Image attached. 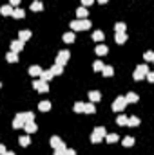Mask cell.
<instances>
[{
	"mask_svg": "<svg viewBox=\"0 0 154 155\" xmlns=\"http://www.w3.org/2000/svg\"><path fill=\"white\" fill-rule=\"evenodd\" d=\"M105 135H107V130H105L103 126H98V128H94V130H93L91 143H93V144H98V143H100V141H102Z\"/></svg>",
	"mask_w": 154,
	"mask_h": 155,
	"instance_id": "obj_1",
	"label": "cell"
},
{
	"mask_svg": "<svg viewBox=\"0 0 154 155\" xmlns=\"http://www.w3.org/2000/svg\"><path fill=\"white\" fill-rule=\"evenodd\" d=\"M147 72H149V65H147V63H142V65H138V67L134 69L132 78H134L136 81H140V79H143V78L147 76Z\"/></svg>",
	"mask_w": 154,
	"mask_h": 155,
	"instance_id": "obj_2",
	"label": "cell"
},
{
	"mask_svg": "<svg viewBox=\"0 0 154 155\" xmlns=\"http://www.w3.org/2000/svg\"><path fill=\"white\" fill-rule=\"evenodd\" d=\"M69 58H71V52H69V51H60V52L56 54V61H54V63H58V65L64 67V65L69 61Z\"/></svg>",
	"mask_w": 154,
	"mask_h": 155,
	"instance_id": "obj_3",
	"label": "cell"
},
{
	"mask_svg": "<svg viewBox=\"0 0 154 155\" xmlns=\"http://www.w3.org/2000/svg\"><path fill=\"white\" fill-rule=\"evenodd\" d=\"M33 88L40 92V94H45V92H49V85L45 83V81H42V79H35L33 81Z\"/></svg>",
	"mask_w": 154,
	"mask_h": 155,
	"instance_id": "obj_4",
	"label": "cell"
},
{
	"mask_svg": "<svg viewBox=\"0 0 154 155\" xmlns=\"http://www.w3.org/2000/svg\"><path fill=\"white\" fill-rule=\"evenodd\" d=\"M125 107H127L125 97H123V96H118L114 99V103H113V110H114V112H121V110H125Z\"/></svg>",
	"mask_w": 154,
	"mask_h": 155,
	"instance_id": "obj_5",
	"label": "cell"
},
{
	"mask_svg": "<svg viewBox=\"0 0 154 155\" xmlns=\"http://www.w3.org/2000/svg\"><path fill=\"white\" fill-rule=\"evenodd\" d=\"M51 148H53V150H64L65 144H64V141H62L60 137L53 135V137H51Z\"/></svg>",
	"mask_w": 154,
	"mask_h": 155,
	"instance_id": "obj_6",
	"label": "cell"
},
{
	"mask_svg": "<svg viewBox=\"0 0 154 155\" xmlns=\"http://www.w3.org/2000/svg\"><path fill=\"white\" fill-rule=\"evenodd\" d=\"M24 130H26V134H35L38 130V126L35 121H27V123H24Z\"/></svg>",
	"mask_w": 154,
	"mask_h": 155,
	"instance_id": "obj_7",
	"label": "cell"
},
{
	"mask_svg": "<svg viewBox=\"0 0 154 155\" xmlns=\"http://www.w3.org/2000/svg\"><path fill=\"white\" fill-rule=\"evenodd\" d=\"M24 123H26V121H24L22 114H16L15 119H13V128H16V130H18V128H24Z\"/></svg>",
	"mask_w": 154,
	"mask_h": 155,
	"instance_id": "obj_8",
	"label": "cell"
},
{
	"mask_svg": "<svg viewBox=\"0 0 154 155\" xmlns=\"http://www.w3.org/2000/svg\"><path fill=\"white\" fill-rule=\"evenodd\" d=\"M13 9H15V7L9 5V4H7V5H2V7H0V15H2V16H11V15H13Z\"/></svg>",
	"mask_w": 154,
	"mask_h": 155,
	"instance_id": "obj_9",
	"label": "cell"
},
{
	"mask_svg": "<svg viewBox=\"0 0 154 155\" xmlns=\"http://www.w3.org/2000/svg\"><path fill=\"white\" fill-rule=\"evenodd\" d=\"M22 49H24V41H20V40H15V41L11 43V51H13V52H16V54H18Z\"/></svg>",
	"mask_w": 154,
	"mask_h": 155,
	"instance_id": "obj_10",
	"label": "cell"
},
{
	"mask_svg": "<svg viewBox=\"0 0 154 155\" xmlns=\"http://www.w3.org/2000/svg\"><path fill=\"white\" fill-rule=\"evenodd\" d=\"M49 71H51V74H53V76H60V74L64 72V67H62V65H58V63H53V67H51Z\"/></svg>",
	"mask_w": 154,
	"mask_h": 155,
	"instance_id": "obj_11",
	"label": "cell"
},
{
	"mask_svg": "<svg viewBox=\"0 0 154 155\" xmlns=\"http://www.w3.org/2000/svg\"><path fill=\"white\" fill-rule=\"evenodd\" d=\"M89 99H91V103H98V101L102 99V94H100L98 90H91V92H89Z\"/></svg>",
	"mask_w": 154,
	"mask_h": 155,
	"instance_id": "obj_12",
	"label": "cell"
},
{
	"mask_svg": "<svg viewBox=\"0 0 154 155\" xmlns=\"http://www.w3.org/2000/svg\"><path fill=\"white\" fill-rule=\"evenodd\" d=\"M29 38H31V31H29V29H24V31H20V33H18V40H20V41H24V43H26Z\"/></svg>",
	"mask_w": 154,
	"mask_h": 155,
	"instance_id": "obj_13",
	"label": "cell"
},
{
	"mask_svg": "<svg viewBox=\"0 0 154 155\" xmlns=\"http://www.w3.org/2000/svg\"><path fill=\"white\" fill-rule=\"evenodd\" d=\"M11 16H13V18H16V20H20V18H24V16H26V11H24V9H20V7H15Z\"/></svg>",
	"mask_w": 154,
	"mask_h": 155,
	"instance_id": "obj_14",
	"label": "cell"
},
{
	"mask_svg": "<svg viewBox=\"0 0 154 155\" xmlns=\"http://www.w3.org/2000/svg\"><path fill=\"white\" fill-rule=\"evenodd\" d=\"M94 112H96L94 103H83V114H94Z\"/></svg>",
	"mask_w": 154,
	"mask_h": 155,
	"instance_id": "obj_15",
	"label": "cell"
},
{
	"mask_svg": "<svg viewBox=\"0 0 154 155\" xmlns=\"http://www.w3.org/2000/svg\"><path fill=\"white\" fill-rule=\"evenodd\" d=\"M127 38H129V36H127L125 33H116V36H114V40H116L118 45H123V43L127 41Z\"/></svg>",
	"mask_w": 154,
	"mask_h": 155,
	"instance_id": "obj_16",
	"label": "cell"
},
{
	"mask_svg": "<svg viewBox=\"0 0 154 155\" xmlns=\"http://www.w3.org/2000/svg\"><path fill=\"white\" fill-rule=\"evenodd\" d=\"M29 74L33 78H38L42 74V67L40 65H33V67H29Z\"/></svg>",
	"mask_w": 154,
	"mask_h": 155,
	"instance_id": "obj_17",
	"label": "cell"
},
{
	"mask_svg": "<svg viewBox=\"0 0 154 155\" xmlns=\"http://www.w3.org/2000/svg\"><path fill=\"white\" fill-rule=\"evenodd\" d=\"M87 15H89L87 7H78V9H76V16H78V20H83V18H87Z\"/></svg>",
	"mask_w": 154,
	"mask_h": 155,
	"instance_id": "obj_18",
	"label": "cell"
},
{
	"mask_svg": "<svg viewBox=\"0 0 154 155\" xmlns=\"http://www.w3.org/2000/svg\"><path fill=\"white\" fill-rule=\"evenodd\" d=\"M103 139H105V141H107L109 144H114V143H118V141H120V137H118V134H107V135H105Z\"/></svg>",
	"mask_w": 154,
	"mask_h": 155,
	"instance_id": "obj_19",
	"label": "cell"
},
{
	"mask_svg": "<svg viewBox=\"0 0 154 155\" xmlns=\"http://www.w3.org/2000/svg\"><path fill=\"white\" fill-rule=\"evenodd\" d=\"M94 52H96L98 56H105V54L109 52V49H107V45H96V49H94Z\"/></svg>",
	"mask_w": 154,
	"mask_h": 155,
	"instance_id": "obj_20",
	"label": "cell"
},
{
	"mask_svg": "<svg viewBox=\"0 0 154 155\" xmlns=\"http://www.w3.org/2000/svg\"><path fill=\"white\" fill-rule=\"evenodd\" d=\"M5 60H7L9 63H16V61H18V54L13 52V51H9V52L5 54Z\"/></svg>",
	"mask_w": 154,
	"mask_h": 155,
	"instance_id": "obj_21",
	"label": "cell"
},
{
	"mask_svg": "<svg viewBox=\"0 0 154 155\" xmlns=\"http://www.w3.org/2000/svg\"><path fill=\"white\" fill-rule=\"evenodd\" d=\"M62 40H64L65 43H73V41L76 40V36H75V33H73V31H69V33H65V35L62 36Z\"/></svg>",
	"mask_w": 154,
	"mask_h": 155,
	"instance_id": "obj_22",
	"label": "cell"
},
{
	"mask_svg": "<svg viewBox=\"0 0 154 155\" xmlns=\"http://www.w3.org/2000/svg\"><path fill=\"white\" fill-rule=\"evenodd\" d=\"M102 74L105 78H111L113 74H114V69L111 67V65H103V69H102Z\"/></svg>",
	"mask_w": 154,
	"mask_h": 155,
	"instance_id": "obj_23",
	"label": "cell"
},
{
	"mask_svg": "<svg viewBox=\"0 0 154 155\" xmlns=\"http://www.w3.org/2000/svg\"><path fill=\"white\" fill-rule=\"evenodd\" d=\"M40 79H42V81H45V83H47V81H51V79H53V74H51V71H42V74H40Z\"/></svg>",
	"mask_w": 154,
	"mask_h": 155,
	"instance_id": "obj_24",
	"label": "cell"
},
{
	"mask_svg": "<svg viewBox=\"0 0 154 155\" xmlns=\"http://www.w3.org/2000/svg\"><path fill=\"white\" fill-rule=\"evenodd\" d=\"M38 110L40 112H49V110H51V103H49V101H40Z\"/></svg>",
	"mask_w": 154,
	"mask_h": 155,
	"instance_id": "obj_25",
	"label": "cell"
},
{
	"mask_svg": "<svg viewBox=\"0 0 154 155\" xmlns=\"http://www.w3.org/2000/svg\"><path fill=\"white\" fill-rule=\"evenodd\" d=\"M123 97H125L127 105H129V103H136V101H138V94H134V92H129V94H127V96H123Z\"/></svg>",
	"mask_w": 154,
	"mask_h": 155,
	"instance_id": "obj_26",
	"label": "cell"
},
{
	"mask_svg": "<svg viewBox=\"0 0 154 155\" xmlns=\"http://www.w3.org/2000/svg\"><path fill=\"white\" fill-rule=\"evenodd\" d=\"M18 143H20V146H29V144H31V137H29V134H27V135H20Z\"/></svg>",
	"mask_w": 154,
	"mask_h": 155,
	"instance_id": "obj_27",
	"label": "cell"
},
{
	"mask_svg": "<svg viewBox=\"0 0 154 155\" xmlns=\"http://www.w3.org/2000/svg\"><path fill=\"white\" fill-rule=\"evenodd\" d=\"M127 126H131V128H134V126H140V119L138 117H127Z\"/></svg>",
	"mask_w": 154,
	"mask_h": 155,
	"instance_id": "obj_28",
	"label": "cell"
},
{
	"mask_svg": "<svg viewBox=\"0 0 154 155\" xmlns=\"http://www.w3.org/2000/svg\"><path fill=\"white\" fill-rule=\"evenodd\" d=\"M121 144H123L125 148H131V146L134 144V137H131V135H127V137H125V139L121 141Z\"/></svg>",
	"mask_w": 154,
	"mask_h": 155,
	"instance_id": "obj_29",
	"label": "cell"
},
{
	"mask_svg": "<svg viewBox=\"0 0 154 155\" xmlns=\"http://www.w3.org/2000/svg\"><path fill=\"white\" fill-rule=\"evenodd\" d=\"M42 9H44V4H42L40 0H35V2L31 4V11H35V13H37V11H42Z\"/></svg>",
	"mask_w": 154,
	"mask_h": 155,
	"instance_id": "obj_30",
	"label": "cell"
},
{
	"mask_svg": "<svg viewBox=\"0 0 154 155\" xmlns=\"http://www.w3.org/2000/svg\"><path fill=\"white\" fill-rule=\"evenodd\" d=\"M102 69H103V61L96 60V61L93 63V71H94V72H102Z\"/></svg>",
	"mask_w": 154,
	"mask_h": 155,
	"instance_id": "obj_31",
	"label": "cell"
},
{
	"mask_svg": "<svg viewBox=\"0 0 154 155\" xmlns=\"http://www.w3.org/2000/svg\"><path fill=\"white\" fill-rule=\"evenodd\" d=\"M71 29H73V33L75 31H82V20H73L71 22Z\"/></svg>",
	"mask_w": 154,
	"mask_h": 155,
	"instance_id": "obj_32",
	"label": "cell"
},
{
	"mask_svg": "<svg viewBox=\"0 0 154 155\" xmlns=\"http://www.w3.org/2000/svg\"><path fill=\"white\" fill-rule=\"evenodd\" d=\"M114 31L116 33H125V31H127V25H125L123 22H118L114 25Z\"/></svg>",
	"mask_w": 154,
	"mask_h": 155,
	"instance_id": "obj_33",
	"label": "cell"
},
{
	"mask_svg": "<svg viewBox=\"0 0 154 155\" xmlns=\"http://www.w3.org/2000/svg\"><path fill=\"white\" fill-rule=\"evenodd\" d=\"M116 123H118L120 126H127V116H123V114H120V116L116 117Z\"/></svg>",
	"mask_w": 154,
	"mask_h": 155,
	"instance_id": "obj_34",
	"label": "cell"
},
{
	"mask_svg": "<svg viewBox=\"0 0 154 155\" xmlns=\"http://www.w3.org/2000/svg\"><path fill=\"white\" fill-rule=\"evenodd\" d=\"M93 40H94V41H102V40H103V33H102V31H94V33H93Z\"/></svg>",
	"mask_w": 154,
	"mask_h": 155,
	"instance_id": "obj_35",
	"label": "cell"
},
{
	"mask_svg": "<svg viewBox=\"0 0 154 155\" xmlns=\"http://www.w3.org/2000/svg\"><path fill=\"white\" fill-rule=\"evenodd\" d=\"M22 117H24V121H26V123H27V121H35V114H33V112H24Z\"/></svg>",
	"mask_w": 154,
	"mask_h": 155,
	"instance_id": "obj_36",
	"label": "cell"
},
{
	"mask_svg": "<svg viewBox=\"0 0 154 155\" xmlns=\"http://www.w3.org/2000/svg\"><path fill=\"white\" fill-rule=\"evenodd\" d=\"M73 110H75L76 114H82V112H83V103H80V101H78V103H75Z\"/></svg>",
	"mask_w": 154,
	"mask_h": 155,
	"instance_id": "obj_37",
	"label": "cell"
},
{
	"mask_svg": "<svg viewBox=\"0 0 154 155\" xmlns=\"http://www.w3.org/2000/svg\"><path fill=\"white\" fill-rule=\"evenodd\" d=\"M143 58H145V61H152V60H154V52H151V51H147Z\"/></svg>",
	"mask_w": 154,
	"mask_h": 155,
	"instance_id": "obj_38",
	"label": "cell"
},
{
	"mask_svg": "<svg viewBox=\"0 0 154 155\" xmlns=\"http://www.w3.org/2000/svg\"><path fill=\"white\" fill-rule=\"evenodd\" d=\"M96 0H82V7H85V5H93Z\"/></svg>",
	"mask_w": 154,
	"mask_h": 155,
	"instance_id": "obj_39",
	"label": "cell"
},
{
	"mask_svg": "<svg viewBox=\"0 0 154 155\" xmlns=\"http://www.w3.org/2000/svg\"><path fill=\"white\" fill-rule=\"evenodd\" d=\"M145 79L152 83V81H154V72H151V71H149V72H147V76H145Z\"/></svg>",
	"mask_w": 154,
	"mask_h": 155,
	"instance_id": "obj_40",
	"label": "cell"
},
{
	"mask_svg": "<svg viewBox=\"0 0 154 155\" xmlns=\"http://www.w3.org/2000/svg\"><path fill=\"white\" fill-rule=\"evenodd\" d=\"M65 155H76V152L71 150V148H65Z\"/></svg>",
	"mask_w": 154,
	"mask_h": 155,
	"instance_id": "obj_41",
	"label": "cell"
},
{
	"mask_svg": "<svg viewBox=\"0 0 154 155\" xmlns=\"http://www.w3.org/2000/svg\"><path fill=\"white\" fill-rule=\"evenodd\" d=\"M53 155H65V148H64V150H54Z\"/></svg>",
	"mask_w": 154,
	"mask_h": 155,
	"instance_id": "obj_42",
	"label": "cell"
},
{
	"mask_svg": "<svg viewBox=\"0 0 154 155\" xmlns=\"http://www.w3.org/2000/svg\"><path fill=\"white\" fill-rule=\"evenodd\" d=\"M18 4H20V0H9V5H13V7L18 5Z\"/></svg>",
	"mask_w": 154,
	"mask_h": 155,
	"instance_id": "obj_43",
	"label": "cell"
},
{
	"mask_svg": "<svg viewBox=\"0 0 154 155\" xmlns=\"http://www.w3.org/2000/svg\"><path fill=\"white\" fill-rule=\"evenodd\" d=\"M5 153V146H4V144H0V155H4Z\"/></svg>",
	"mask_w": 154,
	"mask_h": 155,
	"instance_id": "obj_44",
	"label": "cell"
},
{
	"mask_svg": "<svg viewBox=\"0 0 154 155\" xmlns=\"http://www.w3.org/2000/svg\"><path fill=\"white\" fill-rule=\"evenodd\" d=\"M96 2H98V4H107L109 0H96Z\"/></svg>",
	"mask_w": 154,
	"mask_h": 155,
	"instance_id": "obj_45",
	"label": "cell"
},
{
	"mask_svg": "<svg viewBox=\"0 0 154 155\" xmlns=\"http://www.w3.org/2000/svg\"><path fill=\"white\" fill-rule=\"evenodd\" d=\"M4 155H15V153H13V152H7V150H5V153H4Z\"/></svg>",
	"mask_w": 154,
	"mask_h": 155,
	"instance_id": "obj_46",
	"label": "cell"
},
{
	"mask_svg": "<svg viewBox=\"0 0 154 155\" xmlns=\"http://www.w3.org/2000/svg\"><path fill=\"white\" fill-rule=\"evenodd\" d=\"M0 88H2V83H0Z\"/></svg>",
	"mask_w": 154,
	"mask_h": 155,
	"instance_id": "obj_47",
	"label": "cell"
}]
</instances>
